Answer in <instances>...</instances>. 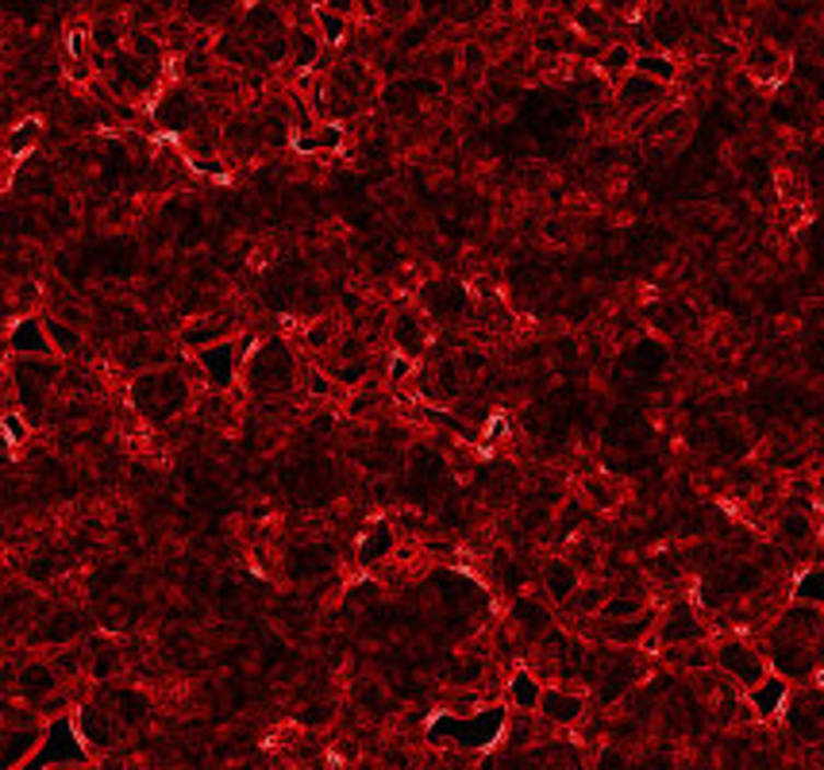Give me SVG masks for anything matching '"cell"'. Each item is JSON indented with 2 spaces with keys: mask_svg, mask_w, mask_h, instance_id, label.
Returning a JSON list of instances; mask_svg holds the SVG:
<instances>
[{
  "mask_svg": "<svg viewBox=\"0 0 824 770\" xmlns=\"http://www.w3.org/2000/svg\"><path fill=\"white\" fill-rule=\"evenodd\" d=\"M124 50L143 58V62H170L159 27H128V35H124Z\"/></svg>",
  "mask_w": 824,
  "mask_h": 770,
  "instance_id": "35",
  "label": "cell"
},
{
  "mask_svg": "<svg viewBox=\"0 0 824 770\" xmlns=\"http://www.w3.org/2000/svg\"><path fill=\"white\" fill-rule=\"evenodd\" d=\"M4 351L9 354H55L47 336V324H43V313H24L9 324L4 331Z\"/></svg>",
  "mask_w": 824,
  "mask_h": 770,
  "instance_id": "20",
  "label": "cell"
},
{
  "mask_svg": "<svg viewBox=\"0 0 824 770\" xmlns=\"http://www.w3.org/2000/svg\"><path fill=\"white\" fill-rule=\"evenodd\" d=\"M585 709H590V698H585L582 690H575V686L544 682V690H539L536 713L544 716V721H552L555 728H578Z\"/></svg>",
  "mask_w": 824,
  "mask_h": 770,
  "instance_id": "15",
  "label": "cell"
},
{
  "mask_svg": "<svg viewBox=\"0 0 824 770\" xmlns=\"http://www.w3.org/2000/svg\"><path fill=\"white\" fill-rule=\"evenodd\" d=\"M9 394H12V385H0V412L9 409Z\"/></svg>",
  "mask_w": 824,
  "mask_h": 770,
  "instance_id": "53",
  "label": "cell"
},
{
  "mask_svg": "<svg viewBox=\"0 0 824 770\" xmlns=\"http://www.w3.org/2000/svg\"><path fill=\"white\" fill-rule=\"evenodd\" d=\"M128 397L136 417L151 428L174 424V420H182L197 405V389H193L189 374H185V362H166V366H151L131 374Z\"/></svg>",
  "mask_w": 824,
  "mask_h": 770,
  "instance_id": "1",
  "label": "cell"
},
{
  "mask_svg": "<svg viewBox=\"0 0 824 770\" xmlns=\"http://www.w3.org/2000/svg\"><path fill=\"white\" fill-rule=\"evenodd\" d=\"M247 351H251L247 336L220 339V343L193 351V362H197V370H200V382L209 385V389H228V394H232L235 382H240V370H243Z\"/></svg>",
  "mask_w": 824,
  "mask_h": 770,
  "instance_id": "7",
  "label": "cell"
},
{
  "mask_svg": "<svg viewBox=\"0 0 824 770\" xmlns=\"http://www.w3.org/2000/svg\"><path fill=\"white\" fill-rule=\"evenodd\" d=\"M489 678V663L481 655H451L443 666V682L459 690H481Z\"/></svg>",
  "mask_w": 824,
  "mask_h": 770,
  "instance_id": "30",
  "label": "cell"
},
{
  "mask_svg": "<svg viewBox=\"0 0 824 770\" xmlns=\"http://www.w3.org/2000/svg\"><path fill=\"white\" fill-rule=\"evenodd\" d=\"M636 70L663 81V85H674L682 78V62L674 55H666V50H643V55H636Z\"/></svg>",
  "mask_w": 824,
  "mask_h": 770,
  "instance_id": "38",
  "label": "cell"
},
{
  "mask_svg": "<svg viewBox=\"0 0 824 770\" xmlns=\"http://www.w3.org/2000/svg\"><path fill=\"white\" fill-rule=\"evenodd\" d=\"M489 66H494V55H489V47L481 39H466L463 47H459V73H466L471 81L486 78Z\"/></svg>",
  "mask_w": 824,
  "mask_h": 770,
  "instance_id": "40",
  "label": "cell"
},
{
  "mask_svg": "<svg viewBox=\"0 0 824 770\" xmlns=\"http://www.w3.org/2000/svg\"><path fill=\"white\" fill-rule=\"evenodd\" d=\"M413 377V359H405V354L393 351V362H390V385H401Z\"/></svg>",
  "mask_w": 824,
  "mask_h": 770,
  "instance_id": "50",
  "label": "cell"
},
{
  "mask_svg": "<svg viewBox=\"0 0 824 770\" xmlns=\"http://www.w3.org/2000/svg\"><path fill=\"white\" fill-rule=\"evenodd\" d=\"M151 4H159V9L166 12V16H174V12H177V4H182V0H151Z\"/></svg>",
  "mask_w": 824,
  "mask_h": 770,
  "instance_id": "52",
  "label": "cell"
},
{
  "mask_svg": "<svg viewBox=\"0 0 824 770\" xmlns=\"http://www.w3.org/2000/svg\"><path fill=\"white\" fill-rule=\"evenodd\" d=\"M336 324L324 316V320H313L309 324V331H304V343H309V351L313 354H324V351H332V343H336Z\"/></svg>",
  "mask_w": 824,
  "mask_h": 770,
  "instance_id": "47",
  "label": "cell"
},
{
  "mask_svg": "<svg viewBox=\"0 0 824 770\" xmlns=\"http://www.w3.org/2000/svg\"><path fill=\"white\" fill-rule=\"evenodd\" d=\"M32 432H35L32 420H27L16 405H9V409L0 412V435L9 440V447H24V443L32 440Z\"/></svg>",
  "mask_w": 824,
  "mask_h": 770,
  "instance_id": "45",
  "label": "cell"
},
{
  "mask_svg": "<svg viewBox=\"0 0 824 770\" xmlns=\"http://www.w3.org/2000/svg\"><path fill=\"white\" fill-rule=\"evenodd\" d=\"M324 39L316 27H289V66L297 73H313L324 58Z\"/></svg>",
  "mask_w": 824,
  "mask_h": 770,
  "instance_id": "27",
  "label": "cell"
},
{
  "mask_svg": "<svg viewBox=\"0 0 824 770\" xmlns=\"http://www.w3.org/2000/svg\"><path fill=\"white\" fill-rule=\"evenodd\" d=\"M555 625H559V612L544 594H517L509 602V628L524 643V651L536 648Z\"/></svg>",
  "mask_w": 824,
  "mask_h": 770,
  "instance_id": "10",
  "label": "cell"
},
{
  "mask_svg": "<svg viewBox=\"0 0 824 770\" xmlns=\"http://www.w3.org/2000/svg\"><path fill=\"white\" fill-rule=\"evenodd\" d=\"M393 547H397V532H393V524H385V521H378V524H370V532L362 536V544H359V562H382L385 555H393Z\"/></svg>",
  "mask_w": 824,
  "mask_h": 770,
  "instance_id": "37",
  "label": "cell"
},
{
  "mask_svg": "<svg viewBox=\"0 0 824 770\" xmlns=\"http://www.w3.org/2000/svg\"><path fill=\"white\" fill-rule=\"evenodd\" d=\"M744 693H747V701H752L755 716L770 724V721H778V713H782V701H786V693H790V682H786L782 674L770 670L759 686H752V690H744Z\"/></svg>",
  "mask_w": 824,
  "mask_h": 770,
  "instance_id": "29",
  "label": "cell"
},
{
  "mask_svg": "<svg viewBox=\"0 0 824 770\" xmlns=\"http://www.w3.org/2000/svg\"><path fill=\"white\" fill-rule=\"evenodd\" d=\"M43 139V124L39 120H20L12 124L9 139H4V151L12 154V159H24V154H32V147Z\"/></svg>",
  "mask_w": 824,
  "mask_h": 770,
  "instance_id": "44",
  "label": "cell"
},
{
  "mask_svg": "<svg viewBox=\"0 0 824 770\" xmlns=\"http://www.w3.org/2000/svg\"><path fill=\"white\" fill-rule=\"evenodd\" d=\"M235 328L240 324L232 320V316L224 313H205V316H193V320H185V328L177 331V343H182V351H200V347H212L220 343V339H232Z\"/></svg>",
  "mask_w": 824,
  "mask_h": 770,
  "instance_id": "21",
  "label": "cell"
},
{
  "mask_svg": "<svg viewBox=\"0 0 824 770\" xmlns=\"http://www.w3.org/2000/svg\"><path fill=\"white\" fill-rule=\"evenodd\" d=\"M73 728H78V736L85 739L89 755H93L96 762L113 759L116 747H124L131 736V732L120 724V716H116L101 698L78 701V709H73Z\"/></svg>",
  "mask_w": 824,
  "mask_h": 770,
  "instance_id": "5",
  "label": "cell"
},
{
  "mask_svg": "<svg viewBox=\"0 0 824 770\" xmlns=\"http://www.w3.org/2000/svg\"><path fill=\"white\" fill-rule=\"evenodd\" d=\"M309 432L313 435H332L336 432V412H328V409H321V412H313V420H309Z\"/></svg>",
  "mask_w": 824,
  "mask_h": 770,
  "instance_id": "49",
  "label": "cell"
},
{
  "mask_svg": "<svg viewBox=\"0 0 824 770\" xmlns=\"http://www.w3.org/2000/svg\"><path fill=\"white\" fill-rule=\"evenodd\" d=\"M154 120H159L166 131H182L185 136V131L200 128V124L209 120V113H205V96L197 93V85L174 78V85L162 89L159 101H154Z\"/></svg>",
  "mask_w": 824,
  "mask_h": 770,
  "instance_id": "9",
  "label": "cell"
},
{
  "mask_svg": "<svg viewBox=\"0 0 824 770\" xmlns=\"http://www.w3.org/2000/svg\"><path fill=\"white\" fill-rule=\"evenodd\" d=\"M89 35V47L96 50V55H120L124 50V35H128V24H124V16H93V24L85 27Z\"/></svg>",
  "mask_w": 824,
  "mask_h": 770,
  "instance_id": "31",
  "label": "cell"
},
{
  "mask_svg": "<svg viewBox=\"0 0 824 770\" xmlns=\"http://www.w3.org/2000/svg\"><path fill=\"white\" fill-rule=\"evenodd\" d=\"M428 316L420 313V308H397V313L390 316V343L397 354H405V359L420 362L428 354V347H432V328H428Z\"/></svg>",
  "mask_w": 824,
  "mask_h": 770,
  "instance_id": "14",
  "label": "cell"
},
{
  "mask_svg": "<svg viewBox=\"0 0 824 770\" xmlns=\"http://www.w3.org/2000/svg\"><path fill=\"white\" fill-rule=\"evenodd\" d=\"M562 555L578 567L582 578H601V544L590 536V532H578L562 544Z\"/></svg>",
  "mask_w": 824,
  "mask_h": 770,
  "instance_id": "33",
  "label": "cell"
},
{
  "mask_svg": "<svg viewBox=\"0 0 824 770\" xmlns=\"http://www.w3.org/2000/svg\"><path fill=\"white\" fill-rule=\"evenodd\" d=\"M712 666L729 674L740 690H752V686H759L763 678L770 674L759 635H752V632L712 635Z\"/></svg>",
  "mask_w": 824,
  "mask_h": 770,
  "instance_id": "3",
  "label": "cell"
},
{
  "mask_svg": "<svg viewBox=\"0 0 824 770\" xmlns=\"http://www.w3.org/2000/svg\"><path fill=\"white\" fill-rule=\"evenodd\" d=\"M539 690H544V682H539V678L529 670V666H521V670H512V678L504 682V698H509V705H512V709H529V713H536Z\"/></svg>",
  "mask_w": 824,
  "mask_h": 770,
  "instance_id": "34",
  "label": "cell"
},
{
  "mask_svg": "<svg viewBox=\"0 0 824 770\" xmlns=\"http://www.w3.org/2000/svg\"><path fill=\"white\" fill-rule=\"evenodd\" d=\"M96 698L105 701V705L120 716V724L128 732H139V728H147V724L154 721V698L143 690V686L105 682V686H96Z\"/></svg>",
  "mask_w": 824,
  "mask_h": 770,
  "instance_id": "12",
  "label": "cell"
},
{
  "mask_svg": "<svg viewBox=\"0 0 824 770\" xmlns=\"http://www.w3.org/2000/svg\"><path fill=\"white\" fill-rule=\"evenodd\" d=\"M47 724H0V770H20L32 762Z\"/></svg>",
  "mask_w": 824,
  "mask_h": 770,
  "instance_id": "16",
  "label": "cell"
},
{
  "mask_svg": "<svg viewBox=\"0 0 824 770\" xmlns=\"http://www.w3.org/2000/svg\"><path fill=\"white\" fill-rule=\"evenodd\" d=\"M89 648V666H85V678L93 686H105V682H120L124 670H128V658H124V648L113 640V635H93V640H85Z\"/></svg>",
  "mask_w": 824,
  "mask_h": 770,
  "instance_id": "17",
  "label": "cell"
},
{
  "mask_svg": "<svg viewBox=\"0 0 824 770\" xmlns=\"http://www.w3.org/2000/svg\"><path fill=\"white\" fill-rule=\"evenodd\" d=\"M816 513H821V524H824V470L816 474Z\"/></svg>",
  "mask_w": 824,
  "mask_h": 770,
  "instance_id": "51",
  "label": "cell"
},
{
  "mask_svg": "<svg viewBox=\"0 0 824 770\" xmlns=\"http://www.w3.org/2000/svg\"><path fill=\"white\" fill-rule=\"evenodd\" d=\"M81 635V625L73 612H55V617H43V628H39V640L43 643H55V648H62V643H73Z\"/></svg>",
  "mask_w": 824,
  "mask_h": 770,
  "instance_id": "43",
  "label": "cell"
},
{
  "mask_svg": "<svg viewBox=\"0 0 824 770\" xmlns=\"http://www.w3.org/2000/svg\"><path fill=\"white\" fill-rule=\"evenodd\" d=\"M289 27V16L278 9V0H247L240 12V32L247 35L251 43L266 39V35H278Z\"/></svg>",
  "mask_w": 824,
  "mask_h": 770,
  "instance_id": "25",
  "label": "cell"
},
{
  "mask_svg": "<svg viewBox=\"0 0 824 770\" xmlns=\"http://www.w3.org/2000/svg\"><path fill=\"white\" fill-rule=\"evenodd\" d=\"M313 27H316V32H321L324 47H344V43H347V35L355 32V20H347V16H339V12L324 9V4H316V20H313Z\"/></svg>",
  "mask_w": 824,
  "mask_h": 770,
  "instance_id": "39",
  "label": "cell"
},
{
  "mask_svg": "<svg viewBox=\"0 0 824 770\" xmlns=\"http://www.w3.org/2000/svg\"><path fill=\"white\" fill-rule=\"evenodd\" d=\"M613 101L625 116H643V113H655V108H663L666 101H671V85H663V81L632 70L613 85Z\"/></svg>",
  "mask_w": 824,
  "mask_h": 770,
  "instance_id": "13",
  "label": "cell"
},
{
  "mask_svg": "<svg viewBox=\"0 0 824 770\" xmlns=\"http://www.w3.org/2000/svg\"><path fill=\"white\" fill-rule=\"evenodd\" d=\"M778 724H782L786 739H793L798 747H816L824 744V686L816 682H798L790 686L782 701V713H778Z\"/></svg>",
  "mask_w": 824,
  "mask_h": 770,
  "instance_id": "4",
  "label": "cell"
},
{
  "mask_svg": "<svg viewBox=\"0 0 824 770\" xmlns=\"http://www.w3.org/2000/svg\"><path fill=\"white\" fill-rule=\"evenodd\" d=\"M793 602L824 605V562L798 570V578H793Z\"/></svg>",
  "mask_w": 824,
  "mask_h": 770,
  "instance_id": "41",
  "label": "cell"
},
{
  "mask_svg": "<svg viewBox=\"0 0 824 770\" xmlns=\"http://www.w3.org/2000/svg\"><path fill=\"white\" fill-rule=\"evenodd\" d=\"M501 744L509 747L512 755L524 751V747L539 744V713H529V709H512L509 721L501 728Z\"/></svg>",
  "mask_w": 824,
  "mask_h": 770,
  "instance_id": "32",
  "label": "cell"
},
{
  "mask_svg": "<svg viewBox=\"0 0 824 770\" xmlns=\"http://www.w3.org/2000/svg\"><path fill=\"white\" fill-rule=\"evenodd\" d=\"M821 536H824V528H821Z\"/></svg>",
  "mask_w": 824,
  "mask_h": 770,
  "instance_id": "55",
  "label": "cell"
},
{
  "mask_svg": "<svg viewBox=\"0 0 824 770\" xmlns=\"http://www.w3.org/2000/svg\"><path fill=\"white\" fill-rule=\"evenodd\" d=\"M58 762H93L85 739H81L78 728H73V713L47 721V728H43V744H39V751L32 755L27 767H58Z\"/></svg>",
  "mask_w": 824,
  "mask_h": 770,
  "instance_id": "11",
  "label": "cell"
},
{
  "mask_svg": "<svg viewBox=\"0 0 824 770\" xmlns=\"http://www.w3.org/2000/svg\"><path fill=\"white\" fill-rule=\"evenodd\" d=\"M255 50H258V58H263L266 70H278V66H286L289 62V27H286V32H278V35H266V39H258Z\"/></svg>",
  "mask_w": 824,
  "mask_h": 770,
  "instance_id": "46",
  "label": "cell"
},
{
  "mask_svg": "<svg viewBox=\"0 0 824 770\" xmlns=\"http://www.w3.org/2000/svg\"><path fill=\"white\" fill-rule=\"evenodd\" d=\"M744 73L759 85H782L786 73H790V55L778 43L759 39L744 50Z\"/></svg>",
  "mask_w": 824,
  "mask_h": 770,
  "instance_id": "18",
  "label": "cell"
},
{
  "mask_svg": "<svg viewBox=\"0 0 824 770\" xmlns=\"http://www.w3.org/2000/svg\"><path fill=\"white\" fill-rule=\"evenodd\" d=\"M0 385H9V362H0Z\"/></svg>",
  "mask_w": 824,
  "mask_h": 770,
  "instance_id": "54",
  "label": "cell"
},
{
  "mask_svg": "<svg viewBox=\"0 0 824 770\" xmlns=\"http://www.w3.org/2000/svg\"><path fill=\"white\" fill-rule=\"evenodd\" d=\"M193 27H209V32H224L228 24H240V0H182L177 4Z\"/></svg>",
  "mask_w": 824,
  "mask_h": 770,
  "instance_id": "24",
  "label": "cell"
},
{
  "mask_svg": "<svg viewBox=\"0 0 824 770\" xmlns=\"http://www.w3.org/2000/svg\"><path fill=\"white\" fill-rule=\"evenodd\" d=\"M55 690H62V678H58L55 663L50 658H27V663L16 666V698L20 701H32V705H39V701H47Z\"/></svg>",
  "mask_w": 824,
  "mask_h": 770,
  "instance_id": "19",
  "label": "cell"
},
{
  "mask_svg": "<svg viewBox=\"0 0 824 770\" xmlns=\"http://www.w3.org/2000/svg\"><path fill=\"white\" fill-rule=\"evenodd\" d=\"M640 570L651 586H682L689 578L686 555L678 547H659V551H640Z\"/></svg>",
  "mask_w": 824,
  "mask_h": 770,
  "instance_id": "23",
  "label": "cell"
},
{
  "mask_svg": "<svg viewBox=\"0 0 824 770\" xmlns=\"http://www.w3.org/2000/svg\"><path fill=\"white\" fill-rule=\"evenodd\" d=\"M420 313L436 324V328H463L474 316V298L471 289L459 278H432L420 285Z\"/></svg>",
  "mask_w": 824,
  "mask_h": 770,
  "instance_id": "6",
  "label": "cell"
},
{
  "mask_svg": "<svg viewBox=\"0 0 824 770\" xmlns=\"http://www.w3.org/2000/svg\"><path fill=\"white\" fill-rule=\"evenodd\" d=\"M43 324H47L50 347H55V354H58V359L78 362V359H85V354H89L85 328H78V324L58 320V316H50V313H43Z\"/></svg>",
  "mask_w": 824,
  "mask_h": 770,
  "instance_id": "28",
  "label": "cell"
},
{
  "mask_svg": "<svg viewBox=\"0 0 824 770\" xmlns=\"http://www.w3.org/2000/svg\"><path fill=\"white\" fill-rule=\"evenodd\" d=\"M536 578H539V586H544V597L555 605V609L582 586V574H578V567L567 559V555H547V559L539 562Z\"/></svg>",
  "mask_w": 824,
  "mask_h": 770,
  "instance_id": "22",
  "label": "cell"
},
{
  "mask_svg": "<svg viewBox=\"0 0 824 770\" xmlns=\"http://www.w3.org/2000/svg\"><path fill=\"white\" fill-rule=\"evenodd\" d=\"M332 721H336V709L324 705V701H309L304 709H297V724H304V728H328Z\"/></svg>",
  "mask_w": 824,
  "mask_h": 770,
  "instance_id": "48",
  "label": "cell"
},
{
  "mask_svg": "<svg viewBox=\"0 0 824 770\" xmlns=\"http://www.w3.org/2000/svg\"><path fill=\"white\" fill-rule=\"evenodd\" d=\"M608 594H613V582H608V578H582V586H578L575 594L559 605V612H562V617H575V620L597 617Z\"/></svg>",
  "mask_w": 824,
  "mask_h": 770,
  "instance_id": "26",
  "label": "cell"
},
{
  "mask_svg": "<svg viewBox=\"0 0 824 770\" xmlns=\"http://www.w3.org/2000/svg\"><path fill=\"white\" fill-rule=\"evenodd\" d=\"M240 385L255 401H286L301 385V362L281 336L258 339L240 370Z\"/></svg>",
  "mask_w": 824,
  "mask_h": 770,
  "instance_id": "2",
  "label": "cell"
},
{
  "mask_svg": "<svg viewBox=\"0 0 824 770\" xmlns=\"http://www.w3.org/2000/svg\"><path fill=\"white\" fill-rule=\"evenodd\" d=\"M582 498L590 501L593 513H613V509L620 505V493H616V486L605 474H593V478L582 481Z\"/></svg>",
  "mask_w": 824,
  "mask_h": 770,
  "instance_id": "42",
  "label": "cell"
},
{
  "mask_svg": "<svg viewBox=\"0 0 824 770\" xmlns=\"http://www.w3.org/2000/svg\"><path fill=\"white\" fill-rule=\"evenodd\" d=\"M655 640H659V648L712 640V625H709V617H705L701 605L689 602V597L682 594V597H674V602H666V609H659Z\"/></svg>",
  "mask_w": 824,
  "mask_h": 770,
  "instance_id": "8",
  "label": "cell"
},
{
  "mask_svg": "<svg viewBox=\"0 0 824 770\" xmlns=\"http://www.w3.org/2000/svg\"><path fill=\"white\" fill-rule=\"evenodd\" d=\"M632 70H636V50H632V43L616 39V43H608V47L601 50L597 73L608 81V85H616V81L625 78V73H632Z\"/></svg>",
  "mask_w": 824,
  "mask_h": 770,
  "instance_id": "36",
  "label": "cell"
}]
</instances>
